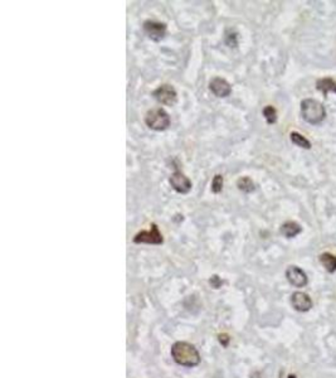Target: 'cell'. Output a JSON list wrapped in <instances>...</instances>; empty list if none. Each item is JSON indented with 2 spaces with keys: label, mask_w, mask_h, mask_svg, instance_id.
<instances>
[{
  "label": "cell",
  "mask_w": 336,
  "mask_h": 378,
  "mask_svg": "<svg viewBox=\"0 0 336 378\" xmlns=\"http://www.w3.org/2000/svg\"><path fill=\"white\" fill-rule=\"evenodd\" d=\"M301 115L306 122L311 125H319L324 121L326 111L321 103L314 98H306L301 103Z\"/></svg>",
  "instance_id": "7a4b0ae2"
},
{
  "label": "cell",
  "mask_w": 336,
  "mask_h": 378,
  "mask_svg": "<svg viewBox=\"0 0 336 378\" xmlns=\"http://www.w3.org/2000/svg\"><path fill=\"white\" fill-rule=\"evenodd\" d=\"M237 187L239 190L244 193H252L256 190V184L249 177H242L237 181Z\"/></svg>",
  "instance_id": "5bb4252c"
},
{
  "label": "cell",
  "mask_w": 336,
  "mask_h": 378,
  "mask_svg": "<svg viewBox=\"0 0 336 378\" xmlns=\"http://www.w3.org/2000/svg\"><path fill=\"white\" fill-rule=\"evenodd\" d=\"M302 232V227L297 222H286L281 226V233L287 238H294Z\"/></svg>",
  "instance_id": "8fae6325"
},
{
  "label": "cell",
  "mask_w": 336,
  "mask_h": 378,
  "mask_svg": "<svg viewBox=\"0 0 336 378\" xmlns=\"http://www.w3.org/2000/svg\"><path fill=\"white\" fill-rule=\"evenodd\" d=\"M218 338H219V343L223 345V347H228V344H229V342H230V338L228 334H219V337Z\"/></svg>",
  "instance_id": "d6986e66"
},
{
  "label": "cell",
  "mask_w": 336,
  "mask_h": 378,
  "mask_svg": "<svg viewBox=\"0 0 336 378\" xmlns=\"http://www.w3.org/2000/svg\"><path fill=\"white\" fill-rule=\"evenodd\" d=\"M320 262L322 264V266L325 267L327 272L332 273L336 271V256L329 252H325L320 256Z\"/></svg>",
  "instance_id": "4fadbf2b"
},
{
  "label": "cell",
  "mask_w": 336,
  "mask_h": 378,
  "mask_svg": "<svg viewBox=\"0 0 336 378\" xmlns=\"http://www.w3.org/2000/svg\"><path fill=\"white\" fill-rule=\"evenodd\" d=\"M209 90L217 96V97H227L232 92V86L227 80L222 77H214L209 82Z\"/></svg>",
  "instance_id": "ba28073f"
},
{
  "label": "cell",
  "mask_w": 336,
  "mask_h": 378,
  "mask_svg": "<svg viewBox=\"0 0 336 378\" xmlns=\"http://www.w3.org/2000/svg\"><path fill=\"white\" fill-rule=\"evenodd\" d=\"M142 29H144L146 36L149 37L151 41L160 42L161 39H164V37H165L166 24L160 23V21H155V20H146V21H144Z\"/></svg>",
  "instance_id": "52a82bcc"
},
{
  "label": "cell",
  "mask_w": 336,
  "mask_h": 378,
  "mask_svg": "<svg viewBox=\"0 0 336 378\" xmlns=\"http://www.w3.org/2000/svg\"><path fill=\"white\" fill-rule=\"evenodd\" d=\"M152 96H154V98L159 104L165 106H174L176 104V101H178L176 90L173 86L168 84L159 86L157 90L152 92Z\"/></svg>",
  "instance_id": "277c9868"
},
{
  "label": "cell",
  "mask_w": 336,
  "mask_h": 378,
  "mask_svg": "<svg viewBox=\"0 0 336 378\" xmlns=\"http://www.w3.org/2000/svg\"><path fill=\"white\" fill-rule=\"evenodd\" d=\"M289 378H297V377H296V376H294V374H290Z\"/></svg>",
  "instance_id": "ffe728a7"
},
{
  "label": "cell",
  "mask_w": 336,
  "mask_h": 378,
  "mask_svg": "<svg viewBox=\"0 0 336 378\" xmlns=\"http://www.w3.org/2000/svg\"><path fill=\"white\" fill-rule=\"evenodd\" d=\"M262 112H263V116H265L266 121H267V124L272 125L277 121V111L273 106H270V105L266 106Z\"/></svg>",
  "instance_id": "2e32d148"
},
{
  "label": "cell",
  "mask_w": 336,
  "mask_h": 378,
  "mask_svg": "<svg viewBox=\"0 0 336 378\" xmlns=\"http://www.w3.org/2000/svg\"><path fill=\"white\" fill-rule=\"evenodd\" d=\"M316 87L317 90L321 91L325 96L329 92L336 93V82L332 79H330V77H324V79L317 80Z\"/></svg>",
  "instance_id": "7c38bea8"
},
{
  "label": "cell",
  "mask_w": 336,
  "mask_h": 378,
  "mask_svg": "<svg viewBox=\"0 0 336 378\" xmlns=\"http://www.w3.org/2000/svg\"><path fill=\"white\" fill-rule=\"evenodd\" d=\"M151 229L147 231H141L134 237V243H147V245H163L164 238L161 232L159 231V227L152 223Z\"/></svg>",
  "instance_id": "5b68a950"
},
{
  "label": "cell",
  "mask_w": 336,
  "mask_h": 378,
  "mask_svg": "<svg viewBox=\"0 0 336 378\" xmlns=\"http://www.w3.org/2000/svg\"><path fill=\"white\" fill-rule=\"evenodd\" d=\"M223 183H224V181H223V177L220 175V174H217V175H214L213 181H212V192L214 193V194H218V193H220L223 190Z\"/></svg>",
  "instance_id": "e0dca14e"
},
{
  "label": "cell",
  "mask_w": 336,
  "mask_h": 378,
  "mask_svg": "<svg viewBox=\"0 0 336 378\" xmlns=\"http://www.w3.org/2000/svg\"><path fill=\"white\" fill-rule=\"evenodd\" d=\"M169 183L173 187V189L175 192L180 193V194H188L190 192V189H192V182H190V179L183 171H180L179 169H175V171L171 174Z\"/></svg>",
  "instance_id": "8992f818"
},
{
  "label": "cell",
  "mask_w": 336,
  "mask_h": 378,
  "mask_svg": "<svg viewBox=\"0 0 336 378\" xmlns=\"http://www.w3.org/2000/svg\"><path fill=\"white\" fill-rule=\"evenodd\" d=\"M286 278L291 285L296 288H303L307 284V275L302 269L297 266H289L286 270Z\"/></svg>",
  "instance_id": "9c48e42d"
},
{
  "label": "cell",
  "mask_w": 336,
  "mask_h": 378,
  "mask_svg": "<svg viewBox=\"0 0 336 378\" xmlns=\"http://www.w3.org/2000/svg\"><path fill=\"white\" fill-rule=\"evenodd\" d=\"M291 303H292V307H294L297 312H301V313L308 312V310L313 308V300H311V297L308 296L307 294L301 293V291H297V293L292 294Z\"/></svg>",
  "instance_id": "30bf717a"
},
{
  "label": "cell",
  "mask_w": 336,
  "mask_h": 378,
  "mask_svg": "<svg viewBox=\"0 0 336 378\" xmlns=\"http://www.w3.org/2000/svg\"><path fill=\"white\" fill-rule=\"evenodd\" d=\"M145 124L149 126L151 130L164 131L170 126V116L168 112L161 107L149 110L145 115Z\"/></svg>",
  "instance_id": "3957f363"
},
{
  "label": "cell",
  "mask_w": 336,
  "mask_h": 378,
  "mask_svg": "<svg viewBox=\"0 0 336 378\" xmlns=\"http://www.w3.org/2000/svg\"><path fill=\"white\" fill-rule=\"evenodd\" d=\"M171 357L175 363L183 367L193 368L200 363V355L193 344L187 342H176L171 347Z\"/></svg>",
  "instance_id": "6da1fadb"
},
{
  "label": "cell",
  "mask_w": 336,
  "mask_h": 378,
  "mask_svg": "<svg viewBox=\"0 0 336 378\" xmlns=\"http://www.w3.org/2000/svg\"><path fill=\"white\" fill-rule=\"evenodd\" d=\"M290 138H291V141L295 144V145L302 147V149H311L310 140H308V139H306L303 135H301L300 133H296V131H294V133L290 134Z\"/></svg>",
  "instance_id": "9a60e30c"
},
{
  "label": "cell",
  "mask_w": 336,
  "mask_h": 378,
  "mask_svg": "<svg viewBox=\"0 0 336 378\" xmlns=\"http://www.w3.org/2000/svg\"><path fill=\"white\" fill-rule=\"evenodd\" d=\"M209 284H211L214 289H219V288H222L223 280L218 275H213V276H211V279H209Z\"/></svg>",
  "instance_id": "ac0fdd59"
}]
</instances>
